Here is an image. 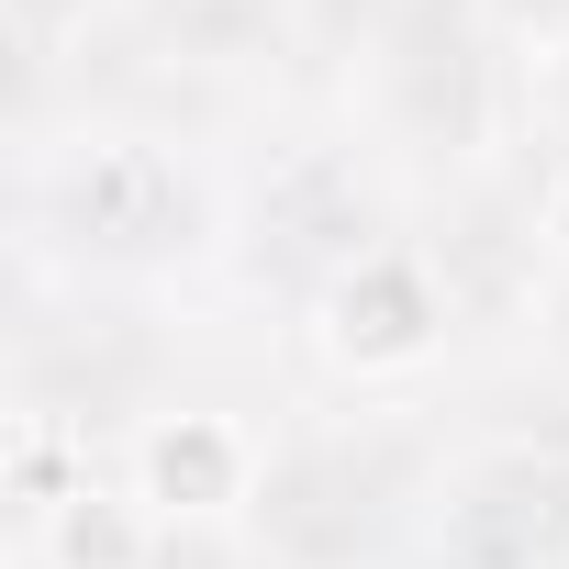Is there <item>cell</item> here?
Segmentation results:
<instances>
[{
    "mask_svg": "<svg viewBox=\"0 0 569 569\" xmlns=\"http://www.w3.org/2000/svg\"><path fill=\"white\" fill-rule=\"evenodd\" d=\"M525 569H569V558H525Z\"/></svg>",
    "mask_w": 569,
    "mask_h": 569,
    "instance_id": "8992f818",
    "label": "cell"
},
{
    "mask_svg": "<svg viewBox=\"0 0 569 569\" xmlns=\"http://www.w3.org/2000/svg\"><path fill=\"white\" fill-rule=\"evenodd\" d=\"M536 123H547V134L569 146V34H558V46L536 57Z\"/></svg>",
    "mask_w": 569,
    "mask_h": 569,
    "instance_id": "277c9868",
    "label": "cell"
},
{
    "mask_svg": "<svg viewBox=\"0 0 569 569\" xmlns=\"http://www.w3.org/2000/svg\"><path fill=\"white\" fill-rule=\"evenodd\" d=\"M157 525H223L257 491V436L234 413H157L134 436V480H123Z\"/></svg>",
    "mask_w": 569,
    "mask_h": 569,
    "instance_id": "7a4b0ae2",
    "label": "cell"
},
{
    "mask_svg": "<svg viewBox=\"0 0 569 569\" xmlns=\"http://www.w3.org/2000/svg\"><path fill=\"white\" fill-rule=\"evenodd\" d=\"M34 558L46 569H157V513L112 480H79L46 525H34Z\"/></svg>",
    "mask_w": 569,
    "mask_h": 569,
    "instance_id": "3957f363",
    "label": "cell"
},
{
    "mask_svg": "<svg viewBox=\"0 0 569 569\" xmlns=\"http://www.w3.org/2000/svg\"><path fill=\"white\" fill-rule=\"evenodd\" d=\"M547 246L569 257V157H558V179H547Z\"/></svg>",
    "mask_w": 569,
    "mask_h": 569,
    "instance_id": "5b68a950",
    "label": "cell"
},
{
    "mask_svg": "<svg viewBox=\"0 0 569 569\" xmlns=\"http://www.w3.org/2000/svg\"><path fill=\"white\" fill-rule=\"evenodd\" d=\"M325 358L347 380H402L447 347V279L413 257V246H358L336 279H325V313H313Z\"/></svg>",
    "mask_w": 569,
    "mask_h": 569,
    "instance_id": "6da1fadb",
    "label": "cell"
}]
</instances>
